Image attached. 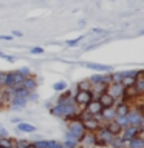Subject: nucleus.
Masks as SVG:
<instances>
[{"label": "nucleus", "mask_w": 144, "mask_h": 148, "mask_svg": "<svg viewBox=\"0 0 144 148\" xmlns=\"http://www.w3.org/2000/svg\"><path fill=\"white\" fill-rule=\"evenodd\" d=\"M95 139H96V142L98 143H111V140H113V136L107 131L105 128H102L99 133H98V136H95Z\"/></svg>", "instance_id": "nucleus-1"}, {"label": "nucleus", "mask_w": 144, "mask_h": 148, "mask_svg": "<svg viewBox=\"0 0 144 148\" xmlns=\"http://www.w3.org/2000/svg\"><path fill=\"white\" fill-rule=\"evenodd\" d=\"M90 102H91V92L90 91H79L76 94V103L88 105Z\"/></svg>", "instance_id": "nucleus-2"}, {"label": "nucleus", "mask_w": 144, "mask_h": 148, "mask_svg": "<svg viewBox=\"0 0 144 148\" xmlns=\"http://www.w3.org/2000/svg\"><path fill=\"white\" fill-rule=\"evenodd\" d=\"M98 102L101 103L102 110H104V108H110V106L115 103V99H113V97H111L110 94H107V92H104V94H101V96H99V99H98Z\"/></svg>", "instance_id": "nucleus-3"}, {"label": "nucleus", "mask_w": 144, "mask_h": 148, "mask_svg": "<svg viewBox=\"0 0 144 148\" xmlns=\"http://www.w3.org/2000/svg\"><path fill=\"white\" fill-rule=\"evenodd\" d=\"M101 111H102V106H101V103H99V102H90V103H88L87 105V113H90V114H99L101 113Z\"/></svg>", "instance_id": "nucleus-4"}, {"label": "nucleus", "mask_w": 144, "mask_h": 148, "mask_svg": "<svg viewBox=\"0 0 144 148\" xmlns=\"http://www.w3.org/2000/svg\"><path fill=\"white\" fill-rule=\"evenodd\" d=\"M107 94H110L115 99L118 94H123V85H121V83H113V85H110L109 86V92H107Z\"/></svg>", "instance_id": "nucleus-5"}, {"label": "nucleus", "mask_w": 144, "mask_h": 148, "mask_svg": "<svg viewBox=\"0 0 144 148\" xmlns=\"http://www.w3.org/2000/svg\"><path fill=\"white\" fill-rule=\"evenodd\" d=\"M105 130L111 134V136H115V134H119L121 131H123V127H121L118 122H110V123H109V127H107Z\"/></svg>", "instance_id": "nucleus-6"}, {"label": "nucleus", "mask_w": 144, "mask_h": 148, "mask_svg": "<svg viewBox=\"0 0 144 148\" xmlns=\"http://www.w3.org/2000/svg\"><path fill=\"white\" fill-rule=\"evenodd\" d=\"M82 128H87V130H98L99 128V123H98L96 119H90V120H85L82 123Z\"/></svg>", "instance_id": "nucleus-7"}, {"label": "nucleus", "mask_w": 144, "mask_h": 148, "mask_svg": "<svg viewBox=\"0 0 144 148\" xmlns=\"http://www.w3.org/2000/svg\"><path fill=\"white\" fill-rule=\"evenodd\" d=\"M115 114H118V116H127L129 114V106L125 105V103H121L118 106V110H116Z\"/></svg>", "instance_id": "nucleus-8"}, {"label": "nucleus", "mask_w": 144, "mask_h": 148, "mask_svg": "<svg viewBox=\"0 0 144 148\" xmlns=\"http://www.w3.org/2000/svg\"><path fill=\"white\" fill-rule=\"evenodd\" d=\"M88 68L91 69H96V71H109V66H105V65H96V63H87Z\"/></svg>", "instance_id": "nucleus-9"}, {"label": "nucleus", "mask_w": 144, "mask_h": 148, "mask_svg": "<svg viewBox=\"0 0 144 148\" xmlns=\"http://www.w3.org/2000/svg\"><path fill=\"white\" fill-rule=\"evenodd\" d=\"M17 128L22 130V131H34V130H36L34 127H33V125H25V123H20Z\"/></svg>", "instance_id": "nucleus-10"}, {"label": "nucleus", "mask_w": 144, "mask_h": 148, "mask_svg": "<svg viewBox=\"0 0 144 148\" xmlns=\"http://www.w3.org/2000/svg\"><path fill=\"white\" fill-rule=\"evenodd\" d=\"M79 88H81V91H90V82H88V80L81 82V83H79Z\"/></svg>", "instance_id": "nucleus-11"}, {"label": "nucleus", "mask_w": 144, "mask_h": 148, "mask_svg": "<svg viewBox=\"0 0 144 148\" xmlns=\"http://www.w3.org/2000/svg\"><path fill=\"white\" fill-rule=\"evenodd\" d=\"M113 116H115V113H113V111H111L110 108H104V117H105V119H107V117L111 119Z\"/></svg>", "instance_id": "nucleus-12"}, {"label": "nucleus", "mask_w": 144, "mask_h": 148, "mask_svg": "<svg viewBox=\"0 0 144 148\" xmlns=\"http://www.w3.org/2000/svg\"><path fill=\"white\" fill-rule=\"evenodd\" d=\"M34 85H36L34 80H26V82H25V88H26V90H31V88H34Z\"/></svg>", "instance_id": "nucleus-13"}, {"label": "nucleus", "mask_w": 144, "mask_h": 148, "mask_svg": "<svg viewBox=\"0 0 144 148\" xmlns=\"http://www.w3.org/2000/svg\"><path fill=\"white\" fill-rule=\"evenodd\" d=\"M31 54H44V49H42V48H33Z\"/></svg>", "instance_id": "nucleus-14"}, {"label": "nucleus", "mask_w": 144, "mask_h": 148, "mask_svg": "<svg viewBox=\"0 0 144 148\" xmlns=\"http://www.w3.org/2000/svg\"><path fill=\"white\" fill-rule=\"evenodd\" d=\"M81 39H82V37H78L76 40H68V42H67V45H70V46H73V45H76V43H78V42L81 40Z\"/></svg>", "instance_id": "nucleus-15"}, {"label": "nucleus", "mask_w": 144, "mask_h": 148, "mask_svg": "<svg viewBox=\"0 0 144 148\" xmlns=\"http://www.w3.org/2000/svg\"><path fill=\"white\" fill-rule=\"evenodd\" d=\"M64 83L62 82H59V83H56V85H54V90H64Z\"/></svg>", "instance_id": "nucleus-16"}, {"label": "nucleus", "mask_w": 144, "mask_h": 148, "mask_svg": "<svg viewBox=\"0 0 144 148\" xmlns=\"http://www.w3.org/2000/svg\"><path fill=\"white\" fill-rule=\"evenodd\" d=\"M11 36H0V40H11Z\"/></svg>", "instance_id": "nucleus-17"}, {"label": "nucleus", "mask_w": 144, "mask_h": 148, "mask_svg": "<svg viewBox=\"0 0 144 148\" xmlns=\"http://www.w3.org/2000/svg\"><path fill=\"white\" fill-rule=\"evenodd\" d=\"M14 36H20L22 37V32L20 31H14Z\"/></svg>", "instance_id": "nucleus-18"}, {"label": "nucleus", "mask_w": 144, "mask_h": 148, "mask_svg": "<svg viewBox=\"0 0 144 148\" xmlns=\"http://www.w3.org/2000/svg\"><path fill=\"white\" fill-rule=\"evenodd\" d=\"M2 100H3V97H2V96H0V103H2Z\"/></svg>", "instance_id": "nucleus-19"}, {"label": "nucleus", "mask_w": 144, "mask_h": 148, "mask_svg": "<svg viewBox=\"0 0 144 148\" xmlns=\"http://www.w3.org/2000/svg\"><path fill=\"white\" fill-rule=\"evenodd\" d=\"M0 56H3V54H2V51H0Z\"/></svg>", "instance_id": "nucleus-20"}]
</instances>
